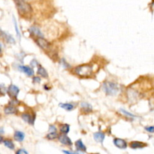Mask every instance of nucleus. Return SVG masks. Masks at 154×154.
Returning a JSON list of instances; mask_svg holds the SVG:
<instances>
[{"instance_id":"obj_5","label":"nucleus","mask_w":154,"mask_h":154,"mask_svg":"<svg viewBox=\"0 0 154 154\" xmlns=\"http://www.w3.org/2000/svg\"><path fill=\"white\" fill-rule=\"evenodd\" d=\"M20 92V89L17 87V86H15L14 84H11L9 86V87L7 90V93L9 95L10 97H11L12 99H15V98H17V96L18 95Z\"/></svg>"},{"instance_id":"obj_27","label":"nucleus","mask_w":154,"mask_h":154,"mask_svg":"<svg viewBox=\"0 0 154 154\" xmlns=\"http://www.w3.org/2000/svg\"><path fill=\"white\" fill-rule=\"evenodd\" d=\"M16 154H28V153L24 149H20L16 152Z\"/></svg>"},{"instance_id":"obj_11","label":"nucleus","mask_w":154,"mask_h":154,"mask_svg":"<svg viewBox=\"0 0 154 154\" xmlns=\"http://www.w3.org/2000/svg\"><path fill=\"white\" fill-rule=\"evenodd\" d=\"M19 69L22 72L25 73L28 76H32L34 74V71L32 68H30V66H19Z\"/></svg>"},{"instance_id":"obj_23","label":"nucleus","mask_w":154,"mask_h":154,"mask_svg":"<svg viewBox=\"0 0 154 154\" xmlns=\"http://www.w3.org/2000/svg\"><path fill=\"white\" fill-rule=\"evenodd\" d=\"M47 138L49 140H53L57 138L58 137V134L57 133V132H50L48 135L46 136Z\"/></svg>"},{"instance_id":"obj_20","label":"nucleus","mask_w":154,"mask_h":154,"mask_svg":"<svg viewBox=\"0 0 154 154\" xmlns=\"http://www.w3.org/2000/svg\"><path fill=\"white\" fill-rule=\"evenodd\" d=\"M59 105L60 108H63V109H65V110L66 111H72L74 108V105L71 103H60Z\"/></svg>"},{"instance_id":"obj_28","label":"nucleus","mask_w":154,"mask_h":154,"mask_svg":"<svg viewBox=\"0 0 154 154\" xmlns=\"http://www.w3.org/2000/svg\"><path fill=\"white\" fill-rule=\"evenodd\" d=\"M33 83H40L41 82V78L39 77H34L32 79Z\"/></svg>"},{"instance_id":"obj_29","label":"nucleus","mask_w":154,"mask_h":154,"mask_svg":"<svg viewBox=\"0 0 154 154\" xmlns=\"http://www.w3.org/2000/svg\"><path fill=\"white\" fill-rule=\"evenodd\" d=\"M49 129H50L51 132H57V128H56L54 126H53V125L50 126V128H49Z\"/></svg>"},{"instance_id":"obj_15","label":"nucleus","mask_w":154,"mask_h":154,"mask_svg":"<svg viewBox=\"0 0 154 154\" xmlns=\"http://www.w3.org/2000/svg\"><path fill=\"white\" fill-rule=\"evenodd\" d=\"M24 138H25V135H24V133L22 132L16 131L14 132V138L15 141L21 142V141H23V140H24Z\"/></svg>"},{"instance_id":"obj_19","label":"nucleus","mask_w":154,"mask_h":154,"mask_svg":"<svg viewBox=\"0 0 154 154\" xmlns=\"http://www.w3.org/2000/svg\"><path fill=\"white\" fill-rule=\"evenodd\" d=\"M37 73H38V74H39L40 76L42 77V78H48V74H47L46 69H45L44 68H43L41 66H38Z\"/></svg>"},{"instance_id":"obj_24","label":"nucleus","mask_w":154,"mask_h":154,"mask_svg":"<svg viewBox=\"0 0 154 154\" xmlns=\"http://www.w3.org/2000/svg\"><path fill=\"white\" fill-rule=\"evenodd\" d=\"M13 19H14V24L15 30H16V32H17V36H18V37H19V38H20V32L19 28H18V26H17V21H16V20H15L14 17V18H13Z\"/></svg>"},{"instance_id":"obj_14","label":"nucleus","mask_w":154,"mask_h":154,"mask_svg":"<svg viewBox=\"0 0 154 154\" xmlns=\"http://www.w3.org/2000/svg\"><path fill=\"white\" fill-rule=\"evenodd\" d=\"M105 134L102 132H95L94 133V135H93V138H94V140H95V141L99 142V143H102L105 139Z\"/></svg>"},{"instance_id":"obj_22","label":"nucleus","mask_w":154,"mask_h":154,"mask_svg":"<svg viewBox=\"0 0 154 154\" xmlns=\"http://www.w3.org/2000/svg\"><path fill=\"white\" fill-rule=\"evenodd\" d=\"M69 130L70 126L68 124L62 125L61 127H60V132H61L63 134H67V133H68Z\"/></svg>"},{"instance_id":"obj_3","label":"nucleus","mask_w":154,"mask_h":154,"mask_svg":"<svg viewBox=\"0 0 154 154\" xmlns=\"http://www.w3.org/2000/svg\"><path fill=\"white\" fill-rule=\"evenodd\" d=\"M102 89L104 92L108 95H115L118 93L119 87L116 83L106 81L102 85Z\"/></svg>"},{"instance_id":"obj_8","label":"nucleus","mask_w":154,"mask_h":154,"mask_svg":"<svg viewBox=\"0 0 154 154\" xmlns=\"http://www.w3.org/2000/svg\"><path fill=\"white\" fill-rule=\"evenodd\" d=\"M21 117L25 122H28L30 125H34V122L36 120V115H30L29 114H23L21 115Z\"/></svg>"},{"instance_id":"obj_31","label":"nucleus","mask_w":154,"mask_h":154,"mask_svg":"<svg viewBox=\"0 0 154 154\" xmlns=\"http://www.w3.org/2000/svg\"><path fill=\"white\" fill-rule=\"evenodd\" d=\"M62 63H63V66H64V67L65 68H68V67H70V66L69 65H68V64L67 63H66V61H65V60H64V59H62Z\"/></svg>"},{"instance_id":"obj_12","label":"nucleus","mask_w":154,"mask_h":154,"mask_svg":"<svg viewBox=\"0 0 154 154\" xmlns=\"http://www.w3.org/2000/svg\"><path fill=\"white\" fill-rule=\"evenodd\" d=\"M2 38H4L5 40L8 43H9V44H15L14 38H13L10 34L7 33V32H4V31H2Z\"/></svg>"},{"instance_id":"obj_2","label":"nucleus","mask_w":154,"mask_h":154,"mask_svg":"<svg viewBox=\"0 0 154 154\" xmlns=\"http://www.w3.org/2000/svg\"><path fill=\"white\" fill-rule=\"evenodd\" d=\"M18 12L22 16H28L32 12V8L26 0H14Z\"/></svg>"},{"instance_id":"obj_18","label":"nucleus","mask_w":154,"mask_h":154,"mask_svg":"<svg viewBox=\"0 0 154 154\" xmlns=\"http://www.w3.org/2000/svg\"><path fill=\"white\" fill-rule=\"evenodd\" d=\"M80 108L82 109V111L85 113H90L92 111V106L87 102H82L80 104Z\"/></svg>"},{"instance_id":"obj_7","label":"nucleus","mask_w":154,"mask_h":154,"mask_svg":"<svg viewBox=\"0 0 154 154\" xmlns=\"http://www.w3.org/2000/svg\"><path fill=\"white\" fill-rule=\"evenodd\" d=\"M30 32L32 34V36H36L37 38H44V36H43L42 32H41L40 29L36 26H32L30 28V30H29Z\"/></svg>"},{"instance_id":"obj_16","label":"nucleus","mask_w":154,"mask_h":154,"mask_svg":"<svg viewBox=\"0 0 154 154\" xmlns=\"http://www.w3.org/2000/svg\"><path fill=\"white\" fill-rule=\"evenodd\" d=\"M4 112L5 114H14L17 112V109L14 105H9L5 107L4 109Z\"/></svg>"},{"instance_id":"obj_9","label":"nucleus","mask_w":154,"mask_h":154,"mask_svg":"<svg viewBox=\"0 0 154 154\" xmlns=\"http://www.w3.org/2000/svg\"><path fill=\"white\" fill-rule=\"evenodd\" d=\"M114 143L116 147L120 148V149H126L127 147L126 141L121 138H114Z\"/></svg>"},{"instance_id":"obj_26","label":"nucleus","mask_w":154,"mask_h":154,"mask_svg":"<svg viewBox=\"0 0 154 154\" xmlns=\"http://www.w3.org/2000/svg\"><path fill=\"white\" fill-rule=\"evenodd\" d=\"M145 130L148 132L154 133V126H147L145 127Z\"/></svg>"},{"instance_id":"obj_17","label":"nucleus","mask_w":154,"mask_h":154,"mask_svg":"<svg viewBox=\"0 0 154 154\" xmlns=\"http://www.w3.org/2000/svg\"><path fill=\"white\" fill-rule=\"evenodd\" d=\"M75 147H76L77 150H80V151H83V152H86L87 150V147L84 144L81 140H78L75 142Z\"/></svg>"},{"instance_id":"obj_6","label":"nucleus","mask_w":154,"mask_h":154,"mask_svg":"<svg viewBox=\"0 0 154 154\" xmlns=\"http://www.w3.org/2000/svg\"><path fill=\"white\" fill-rule=\"evenodd\" d=\"M36 44L40 47L43 50H48L50 48V44L46 39L44 38H37L36 39Z\"/></svg>"},{"instance_id":"obj_30","label":"nucleus","mask_w":154,"mask_h":154,"mask_svg":"<svg viewBox=\"0 0 154 154\" xmlns=\"http://www.w3.org/2000/svg\"><path fill=\"white\" fill-rule=\"evenodd\" d=\"M63 152L65 154H78V153L71 152V151H68V150H63Z\"/></svg>"},{"instance_id":"obj_13","label":"nucleus","mask_w":154,"mask_h":154,"mask_svg":"<svg viewBox=\"0 0 154 154\" xmlns=\"http://www.w3.org/2000/svg\"><path fill=\"white\" fill-rule=\"evenodd\" d=\"M144 147H147V143L141 141H132L130 143V147L132 149H141Z\"/></svg>"},{"instance_id":"obj_21","label":"nucleus","mask_w":154,"mask_h":154,"mask_svg":"<svg viewBox=\"0 0 154 154\" xmlns=\"http://www.w3.org/2000/svg\"><path fill=\"white\" fill-rule=\"evenodd\" d=\"M3 143H4L5 145L8 148H9V149H11V150H14V143H13L12 141H11V140H5Z\"/></svg>"},{"instance_id":"obj_25","label":"nucleus","mask_w":154,"mask_h":154,"mask_svg":"<svg viewBox=\"0 0 154 154\" xmlns=\"http://www.w3.org/2000/svg\"><path fill=\"white\" fill-rule=\"evenodd\" d=\"M120 111L122 114H125V115H126V116H130V117H135V116H136L133 114H131V113H129V112L126 111L124 110V109H120Z\"/></svg>"},{"instance_id":"obj_1","label":"nucleus","mask_w":154,"mask_h":154,"mask_svg":"<svg viewBox=\"0 0 154 154\" xmlns=\"http://www.w3.org/2000/svg\"><path fill=\"white\" fill-rule=\"evenodd\" d=\"M74 73L80 78H88L93 75V66L88 64L77 66L76 68H74Z\"/></svg>"},{"instance_id":"obj_4","label":"nucleus","mask_w":154,"mask_h":154,"mask_svg":"<svg viewBox=\"0 0 154 154\" xmlns=\"http://www.w3.org/2000/svg\"><path fill=\"white\" fill-rule=\"evenodd\" d=\"M127 96H128V99L129 101L131 102H134L138 100V99H139V93L138 92L133 89H129L127 91Z\"/></svg>"},{"instance_id":"obj_10","label":"nucleus","mask_w":154,"mask_h":154,"mask_svg":"<svg viewBox=\"0 0 154 154\" xmlns=\"http://www.w3.org/2000/svg\"><path fill=\"white\" fill-rule=\"evenodd\" d=\"M59 141L61 142L63 144L67 146H72V141H71L69 138L68 137L66 134H63V135H59Z\"/></svg>"}]
</instances>
